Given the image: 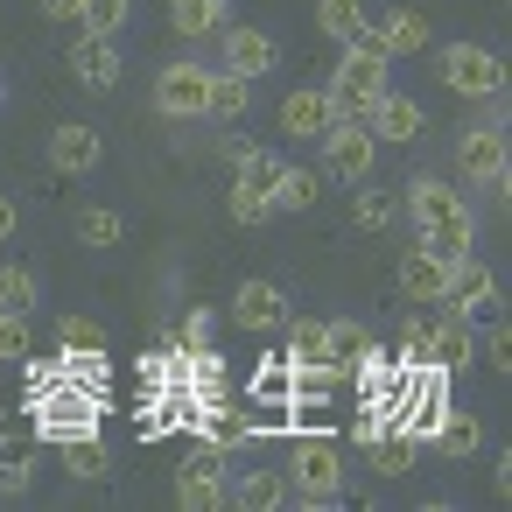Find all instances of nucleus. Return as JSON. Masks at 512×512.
<instances>
[{
	"label": "nucleus",
	"mask_w": 512,
	"mask_h": 512,
	"mask_svg": "<svg viewBox=\"0 0 512 512\" xmlns=\"http://www.w3.org/2000/svg\"><path fill=\"white\" fill-rule=\"evenodd\" d=\"M288 365H330V337H323V316H295L288 323Z\"/></svg>",
	"instance_id": "obj_25"
},
{
	"label": "nucleus",
	"mask_w": 512,
	"mask_h": 512,
	"mask_svg": "<svg viewBox=\"0 0 512 512\" xmlns=\"http://www.w3.org/2000/svg\"><path fill=\"white\" fill-rule=\"evenodd\" d=\"M0 358H29V316L0 309Z\"/></svg>",
	"instance_id": "obj_40"
},
{
	"label": "nucleus",
	"mask_w": 512,
	"mask_h": 512,
	"mask_svg": "<svg viewBox=\"0 0 512 512\" xmlns=\"http://www.w3.org/2000/svg\"><path fill=\"white\" fill-rule=\"evenodd\" d=\"M0 99H8V85H0Z\"/></svg>",
	"instance_id": "obj_46"
},
{
	"label": "nucleus",
	"mask_w": 512,
	"mask_h": 512,
	"mask_svg": "<svg viewBox=\"0 0 512 512\" xmlns=\"http://www.w3.org/2000/svg\"><path fill=\"white\" fill-rule=\"evenodd\" d=\"M330 120H337V106H330V85H323V92H288V99H281V134L323 141V134H330Z\"/></svg>",
	"instance_id": "obj_17"
},
{
	"label": "nucleus",
	"mask_w": 512,
	"mask_h": 512,
	"mask_svg": "<svg viewBox=\"0 0 512 512\" xmlns=\"http://www.w3.org/2000/svg\"><path fill=\"white\" fill-rule=\"evenodd\" d=\"M232 505H246V512H274V505H288V470H246V477L232 484Z\"/></svg>",
	"instance_id": "obj_23"
},
{
	"label": "nucleus",
	"mask_w": 512,
	"mask_h": 512,
	"mask_svg": "<svg viewBox=\"0 0 512 512\" xmlns=\"http://www.w3.org/2000/svg\"><path fill=\"white\" fill-rule=\"evenodd\" d=\"M225 211H232L239 225H267V218H274V204H267V190H246V183H232V197H225Z\"/></svg>",
	"instance_id": "obj_36"
},
{
	"label": "nucleus",
	"mask_w": 512,
	"mask_h": 512,
	"mask_svg": "<svg viewBox=\"0 0 512 512\" xmlns=\"http://www.w3.org/2000/svg\"><path fill=\"white\" fill-rule=\"evenodd\" d=\"M421 127H428V113H421L414 99H400L393 85H386V92H379V99L365 106V134H372V141H393V148H414V141H421Z\"/></svg>",
	"instance_id": "obj_8"
},
{
	"label": "nucleus",
	"mask_w": 512,
	"mask_h": 512,
	"mask_svg": "<svg viewBox=\"0 0 512 512\" xmlns=\"http://www.w3.org/2000/svg\"><path fill=\"white\" fill-rule=\"evenodd\" d=\"M232 323H239V330H281V323H288V295H281L274 281H239Z\"/></svg>",
	"instance_id": "obj_15"
},
{
	"label": "nucleus",
	"mask_w": 512,
	"mask_h": 512,
	"mask_svg": "<svg viewBox=\"0 0 512 512\" xmlns=\"http://www.w3.org/2000/svg\"><path fill=\"white\" fill-rule=\"evenodd\" d=\"M358 36H365L379 57H414V50L428 43V22H421L414 8H393V15H379V22H365Z\"/></svg>",
	"instance_id": "obj_14"
},
{
	"label": "nucleus",
	"mask_w": 512,
	"mask_h": 512,
	"mask_svg": "<svg viewBox=\"0 0 512 512\" xmlns=\"http://www.w3.org/2000/svg\"><path fill=\"white\" fill-rule=\"evenodd\" d=\"M78 8H85V0H43V15L50 22H71V29H78Z\"/></svg>",
	"instance_id": "obj_44"
},
{
	"label": "nucleus",
	"mask_w": 512,
	"mask_h": 512,
	"mask_svg": "<svg viewBox=\"0 0 512 512\" xmlns=\"http://www.w3.org/2000/svg\"><path fill=\"white\" fill-rule=\"evenodd\" d=\"M316 29L337 36V43H351L365 29V8H358V0H316Z\"/></svg>",
	"instance_id": "obj_30"
},
{
	"label": "nucleus",
	"mask_w": 512,
	"mask_h": 512,
	"mask_svg": "<svg viewBox=\"0 0 512 512\" xmlns=\"http://www.w3.org/2000/svg\"><path fill=\"white\" fill-rule=\"evenodd\" d=\"M204 106H211V64L176 57L155 71V113L162 120H204Z\"/></svg>",
	"instance_id": "obj_3"
},
{
	"label": "nucleus",
	"mask_w": 512,
	"mask_h": 512,
	"mask_svg": "<svg viewBox=\"0 0 512 512\" xmlns=\"http://www.w3.org/2000/svg\"><path fill=\"white\" fill-rule=\"evenodd\" d=\"M64 463H71V477H106V449H99V435H71V442H64Z\"/></svg>",
	"instance_id": "obj_35"
},
{
	"label": "nucleus",
	"mask_w": 512,
	"mask_h": 512,
	"mask_svg": "<svg viewBox=\"0 0 512 512\" xmlns=\"http://www.w3.org/2000/svg\"><path fill=\"white\" fill-rule=\"evenodd\" d=\"M120 232H127L120 211H106V204H85V211H78V239H85V246H120Z\"/></svg>",
	"instance_id": "obj_32"
},
{
	"label": "nucleus",
	"mask_w": 512,
	"mask_h": 512,
	"mask_svg": "<svg viewBox=\"0 0 512 512\" xmlns=\"http://www.w3.org/2000/svg\"><path fill=\"white\" fill-rule=\"evenodd\" d=\"M288 386H295V365H288V358H267V365L253 372V393H260V400H288Z\"/></svg>",
	"instance_id": "obj_39"
},
{
	"label": "nucleus",
	"mask_w": 512,
	"mask_h": 512,
	"mask_svg": "<svg viewBox=\"0 0 512 512\" xmlns=\"http://www.w3.org/2000/svg\"><path fill=\"white\" fill-rule=\"evenodd\" d=\"M15 225H22V211H15L8 197H0V239H15Z\"/></svg>",
	"instance_id": "obj_45"
},
{
	"label": "nucleus",
	"mask_w": 512,
	"mask_h": 512,
	"mask_svg": "<svg viewBox=\"0 0 512 512\" xmlns=\"http://www.w3.org/2000/svg\"><path fill=\"white\" fill-rule=\"evenodd\" d=\"M127 15H134V0H85V8H78V29H92V36H120Z\"/></svg>",
	"instance_id": "obj_31"
},
{
	"label": "nucleus",
	"mask_w": 512,
	"mask_h": 512,
	"mask_svg": "<svg viewBox=\"0 0 512 512\" xmlns=\"http://www.w3.org/2000/svg\"><path fill=\"white\" fill-rule=\"evenodd\" d=\"M176 505H190V512H218V505H232V484H225L218 456H190V463L176 470Z\"/></svg>",
	"instance_id": "obj_12"
},
{
	"label": "nucleus",
	"mask_w": 512,
	"mask_h": 512,
	"mask_svg": "<svg viewBox=\"0 0 512 512\" xmlns=\"http://www.w3.org/2000/svg\"><path fill=\"white\" fill-rule=\"evenodd\" d=\"M29 484H36V456H0V491L15 498V491H29Z\"/></svg>",
	"instance_id": "obj_41"
},
{
	"label": "nucleus",
	"mask_w": 512,
	"mask_h": 512,
	"mask_svg": "<svg viewBox=\"0 0 512 512\" xmlns=\"http://www.w3.org/2000/svg\"><path fill=\"white\" fill-rule=\"evenodd\" d=\"M323 169H330L337 183H365V176L379 169V141L365 134V120H330V134H323Z\"/></svg>",
	"instance_id": "obj_5"
},
{
	"label": "nucleus",
	"mask_w": 512,
	"mask_h": 512,
	"mask_svg": "<svg viewBox=\"0 0 512 512\" xmlns=\"http://www.w3.org/2000/svg\"><path fill=\"white\" fill-rule=\"evenodd\" d=\"M414 449H421V442H414V435L393 421V428H386V435H379L365 456H372V470H379V477H400V470H414Z\"/></svg>",
	"instance_id": "obj_26"
},
{
	"label": "nucleus",
	"mask_w": 512,
	"mask_h": 512,
	"mask_svg": "<svg viewBox=\"0 0 512 512\" xmlns=\"http://www.w3.org/2000/svg\"><path fill=\"white\" fill-rule=\"evenodd\" d=\"M246 113H253V78L211 71V106H204V120H246Z\"/></svg>",
	"instance_id": "obj_22"
},
{
	"label": "nucleus",
	"mask_w": 512,
	"mask_h": 512,
	"mask_svg": "<svg viewBox=\"0 0 512 512\" xmlns=\"http://www.w3.org/2000/svg\"><path fill=\"white\" fill-rule=\"evenodd\" d=\"M435 64H442V85L463 92V99H491V92H505V64H498V50H484V43H449Z\"/></svg>",
	"instance_id": "obj_4"
},
{
	"label": "nucleus",
	"mask_w": 512,
	"mask_h": 512,
	"mask_svg": "<svg viewBox=\"0 0 512 512\" xmlns=\"http://www.w3.org/2000/svg\"><path fill=\"white\" fill-rule=\"evenodd\" d=\"M71 78H78L85 92H113V85H120V36L78 29V36H71Z\"/></svg>",
	"instance_id": "obj_7"
},
{
	"label": "nucleus",
	"mask_w": 512,
	"mask_h": 512,
	"mask_svg": "<svg viewBox=\"0 0 512 512\" xmlns=\"http://www.w3.org/2000/svg\"><path fill=\"white\" fill-rule=\"evenodd\" d=\"M176 337H183V344H190V351H211V316H204V309H190V316H183V330H176Z\"/></svg>",
	"instance_id": "obj_42"
},
{
	"label": "nucleus",
	"mask_w": 512,
	"mask_h": 512,
	"mask_svg": "<svg viewBox=\"0 0 512 512\" xmlns=\"http://www.w3.org/2000/svg\"><path fill=\"white\" fill-rule=\"evenodd\" d=\"M414 239H421V246H435L442 260H463V253L477 246V218H470V211H449V218H435V225H421Z\"/></svg>",
	"instance_id": "obj_20"
},
{
	"label": "nucleus",
	"mask_w": 512,
	"mask_h": 512,
	"mask_svg": "<svg viewBox=\"0 0 512 512\" xmlns=\"http://www.w3.org/2000/svg\"><path fill=\"white\" fill-rule=\"evenodd\" d=\"M428 449H442V456H456V463H463V456H477V449H484V421H477V414H463V407H449V414L435 421Z\"/></svg>",
	"instance_id": "obj_18"
},
{
	"label": "nucleus",
	"mask_w": 512,
	"mask_h": 512,
	"mask_svg": "<svg viewBox=\"0 0 512 512\" xmlns=\"http://www.w3.org/2000/svg\"><path fill=\"white\" fill-rule=\"evenodd\" d=\"M197 421H204V442H211V449H246V442H253V414H239V407H225V400L197 407Z\"/></svg>",
	"instance_id": "obj_21"
},
{
	"label": "nucleus",
	"mask_w": 512,
	"mask_h": 512,
	"mask_svg": "<svg viewBox=\"0 0 512 512\" xmlns=\"http://www.w3.org/2000/svg\"><path fill=\"white\" fill-rule=\"evenodd\" d=\"M449 267H456V260H442L435 246L414 239L407 260H400V295H407V302H442V295H449Z\"/></svg>",
	"instance_id": "obj_11"
},
{
	"label": "nucleus",
	"mask_w": 512,
	"mask_h": 512,
	"mask_svg": "<svg viewBox=\"0 0 512 512\" xmlns=\"http://www.w3.org/2000/svg\"><path fill=\"white\" fill-rule=\"evenodd\" d=\"M505 351H512V337H505V323H491V337H484V358H491V365H498V372H505V365H512V358H505Z\"/></svg>",
	"instance_id": "obj_43"
},
{
	"label": "nucleus",
	"mask_w": 512,
	"mask_h": 512,
	"mask_svg": "<svg viewBox=\"0 0 512 512\" xmlns=\"http://www.w3.org/2000/svg\"><path fill=\"white\" fill-rule=\"evenodd\" d=\"M386 64H393V57H379L365 36H351V43H344L337 78H330V106H337V120H365V106L386 92Z\"/></svg>",
	"instance_id": "obj_2"
},
{
	"label": "nucleus",
	"mask_w": 512,
	"mask_h": 512,
	"mask_svg": "<svg viewBox=\"0 0 512 512\" xmlns=\"http://www.w3.org/2000/svg\"><path fill=\"white\" fill-rule=\"evenodd\" d=\"M498 302V274L477 260V253H463L456 267H449V295H442V309L449 316H477V309H491Z\"/></svg>",
	"instance_id": "obj_10"
},
{
	"label": "nucleus",
	"mask_w": 512,
	"mask_h": 512,
	"mask_svg": "<svg viewBox=\"0 0 512 512\" xmlns=\"http://www.w3.org/2000/svg\"><path fill=\"white\" fill-rule=\"evenodd\" d=\"M57 344H64V351H106V330H99L92 316H64V323H57Z\"/></svg>",
	"instance_id": "obj_37"
},
{
	"label": "nucleus",
	"mask_w": 512,
	"mask_h": 512,
	"mask_svg": "<svg viewBox=\"0 0 512 512\" xmlns=\"http://www.w3.org/2000/svg\"><path fill=\"white\" fill-rule=\"evenodd\" d=\"M232 162H239V183H246V190H274L281 169H288V155H274V148H239Z\"/></svg>",
	"instance_id": "obj_27"
},
{
	"label": "nucleus",
	"mask_w": 512,
	"mask_h": 512,
	"mask_svg": "<svg viewBox=\"0 0 512 512\" xmlns=\"http://www.w3.org/2000/svg\"><path fill=\"white\" fill-rule=\"evenodd\" d=\"M99 162H106V134H99V127L64 120V127L50 134V169H57V176H92Z\"/></svg>",
	"instance_id": "obj_9"
},
{
	"label": "nucleus",
	"mask_w": 512,
	"mask_h": 512,
	"mask_svg": "<svg viewBox=\"0 0 512 512\" xmlns=\"http://www.w3.org/2000/svg\"><path fill=\"white\" fill-rule=\"evenodd\" d=\"M400 211H407V225L421 232V225H435V218H449V211H470V204H463L456 183H442V176H414V183L400 190Z\"/></svg>",
	"instance_id": "obj_13"
},
{
	"label": "nucleus",
	"mask_w": 512,
	"mask_h": 512,
	"mask_svg": "<svg viewBox=\"0 0 512 512\" xmlns=\"http://www.w3.org/2000/svg\"><path fill=\"white\" fill-rule=\"evenodd\" d=\"M428 344H435V323L428 316H407L400 323V365H428Z\"/></svg>",
	"instance_id": "obj_38"
},
{
	"label": "nucleus",
	"mask_w": 512,
	"mask_h": 512,
	"mask_svg": "<svg viewBox=\"0 0 512 512\" xmlns=\"http://www.w3.org/2000/svg\"><path fill=\"white\" fill-rule=\"evenodd\" d=\"M288 505H302V512H337L344 505V449L330 435H302L295 428V449H288Z\"/></svg>",
	"instance_id": "obj_1"
},
{
	"label": "nucleus",
	"mask_w": 512,
	"mask_h": 512,
	"mask_svg": "<svg viewBox=\"0 0 512 512\" xmlns=\"http://www.w3.org/2000/svg\"><path fill=\"white\" fill-rule=\"evenodd\" d=\"M281 64V43L267 36V29H225V71H239V78H267Z\"/></svg>",
	"instance_id": "obj_16"
},
{
	"label": "nucleus",
	"mask_w": 512,
	"mask_h": 512,
	"mask_svg": "<svg viewBox=\"0 0 512 512\" xmlns=\"http://www.w3.org/2000/svg\"><path fill=\"white\" fill-rule=\"evenodd\" d=\"M225 15H232V0H169V29L176 36H218L225 29Z\"/></svg>",
	"instance_id": "obj_19"
},
{
	"label": "nucleus",
	"mask_w": 512,
	"mask_h": 512,
	"mask_svg": "<svg viewBox=\"0 0 512 512\" xmlns=\"http://www.w3.org/2000/svg\"><path fill=\"white\" fill-rule=\"evenodd\" d=\"M365 232H386V225H400V197H386V190H358V211H351Z\"/></svg>",
	"instance_id": "obj_34"
},
{
	"label": "nucleus",
	"mask_w": 512,
	"mask_h": 512,
	"mask_svg": "<svg viewBox=\"0 0 512 512\" xmlns=\"http://www.w3.org/2000/svg\"><path fill=\"white\" fill-rule=\"evenodd\" d=\"M267 204H274V211H309V204H316V176L288 162V169H281V183L267 190Z\"/></svg>",
	"instance_id": "obj_28"
},
{
	"label": "nucleus",
	"mask_w": 512,
	"mask_h": 512,
	"mask_svg": "<svg viewBox=\"0 0 512 512\" xmlns=\"http://www.w3.org/2000/svg\"><path fill=\"white\" fill-rule=\"evenodd\" d=\"M456 169H463L470 183H484V190H505V127H498V120L463 127V141H456Z\"/></svg>",
	"instance_id": "obj_6"
},
{
	"label": "nucleus",
	"mask_w": 512,
	"mask_h": 512,
	"mask_svg": "<svg viewBox=\"0 0 512 512\" xmlns=\"http://www.w3.org/2000/svg\"><path fill=\"white\" fill-rule=\"evenodd\" d=\"M43 302V281L29 274V267H0V309H15V316H29Z\"/></svg>",
	"instance_id": "obj_29"
},
{
	"label": "nucleus",
	"mask_w": 512,
	"mask_h": 512,
	"mask_svg": "<svg viewBox=\"0 0 512 512\" xmlns=\"http://www.w3.org/2000/svg\"><path fill=\"white\" fill-rule=\"evenodd\" d=\"M428 365H442V372H463V365H470V316H442V323H435Z\"/></svg>",
	"instance_id": "obj_24"
},
{
	"label": "nucleus",
	"mask_w": 512,
	"mask_h": 512,
	"mask_svg": "<svg viewBox=\"0 0 512 512\" xmlns=\"http://www.w3.org/2000/svg\"><path fill=\"white\" fill-rule=\"evenodd\" d=\"M323 337H330V365H337V372H344V365H351V358L372 344V337H365L351 316H330V323H323Z\"/></svg>",
	"instance_id": "obj_33"
}]
</instances>
